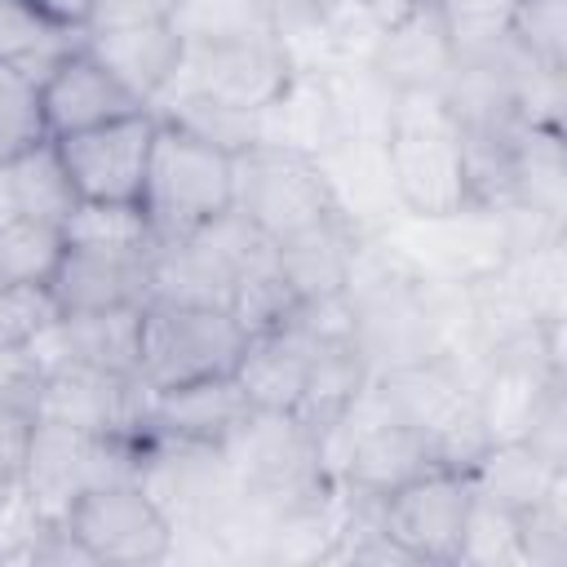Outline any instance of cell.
Segmentation results:
<instances>
[{"instance_id":"obj_18","label":"cell","mask_w":567,"mask_h":567,"mask_svg":"<svg viewBox=\"0 0 567 567\" xmlns=\"http://www.w3.org/2000/svg\"><path fill=\"white\" fill-rule=\"evenodd\" d=\"M328 190H332V208L337 217L359 230V235H377L394 213V190H390V173H385V151L381 142H332L323 155H315Z\"/></svg>"},{"instance_id":"obj_16","label":"cell","mask_w":567,"mask_h":567,"mask_svg":"<svg viewBox=\"0 0 567 567\" xmlns=\"http://www.w3.org/2000/svg\"><path fill=\"white\" fill-rule=\"evenodd\" d=\"M137 319H142V306L58 315L27 350L35 354L40 372H49L58 363H89V368H111V372L137 377Z\"/></svg>"},{"instance_id":"obj_13","label":"cell","mask_w":567,"mask_h":567,"mask_svg":"<svg viewBox=\"0 0 567 567\" xmlns=\"http://www.w3.org/2000/svg\"><path fill=\"white\" fill-rule=\"evenodd\" d=\"M151 248H84L66 244L49 297L62 315H93V310H128L151 301Z\"/></svg>"},{"instance_id":"obj_30","label":"cell","mask_w":567,"mask_h":567,"mask_svg":"<svg viewBox=\"0 0 567 567\" xmlns=\"http://www.w3.org/2000/svg\"><path fill=\"white\" fill-rule=\"evenodd\" d=\"M505 35L532 62L563 71L567 66V0H518Z\"/></svg>"},{"instance_id":"obj_27","label":"cell","mask_w":567,"mask_h":567,"mask_svg":"<svg viewBox=\"0 0 567 567\" xmlns=\"http://www.w3.org/2000/svg\"><path fill=\"white\" fill-rule=\"evenodd\" d=\"M456 563L474 567H523V540H518V514L474 496L461 532V554Z\"/></svg>"},{"instance_id":"obj_6","label":"cell","mask_w":567,"mask_h":567,"mask_svg":"<svg viewBox=\"0 0 567 567\" xmlns=\"http://www.w3.org/2000/svg\"><path fill=\"white\" fill-rule=\"evenodd\" d=\"M235 213L275 244L337 217L319 159L270 142L235 155Z\"/></svg>"},{"instance_id":"obj_3","label":"cell","mask_w":567,"mask_h":567,"mask_svg":"<svg viewBox=\"0 0 567 567\" xmlns=\"http://www.w3.org/2000/svg\"><path fill=\"white\" fill-rule=\"evenodd\" d=\"M248 346L244 323L226 306L151 297L137 319V381L151 394L235 377Z\"/></svg>"},{"instance_id":"obj_21","label":"cell","mask_w":567,"mask_h":567,"mask_svg":"<svg viewBox=\"0 0 567 567\" xmlns=\"http://www.w3.org/2000/svg\"><path fill=\"white\" fill-rule=\"evenodd\" d=\"M0 177H4V190H9V204L18 217H44V221H58L75 208V190H71V177L58 159V146L44 137L27 151H18L13 159L0 164Z\"/></svg>"},{"instance_id":"obj_17","label":"cell","mask_w":567,"mask_h":567,"mask_svg":"<svg viewBox=\"0 0 567 567\" xmlns=\"http://www.w3.org/2000/svg\"><path fill=\"white\" fill-rule=\"evenodd\" d=\"M84 49L146 106H155L177 66H182V49L186 40L177 35L173 22H137V27H102V31H84Z\"/></svg>"},{"instance_id":"obj_22","label":"cell","mask_w":567,"mask_h":567,"mask_svg":"<svg viewBox=\"0 0 567 567\" xmlns=\"http://www.w3.org/2000/svg\"><path fill=\"white\" fill-rule=\"evenodd\" d=\"M80 40H84V31H71V27L44 18L31 0H0V62L27 71L35 84Z\"/></svg>"},{"instance_id":"obj_38","label":"cell","mask_w":567,"mask_h":567,"mask_svg":"<svg viewBox=\"0 0 567 567\" xmlns=\"http://www.w3.org/2000/svg\"><path fill=\"white\" fill-rule=\"evenodd\" d=\"M346 4H354L359 13H368L372 22H381V27H385V22H394L399 13H408L416 0H346Z\"/></svg>"},{"instance_id":"obj_8","label":"cell","mask_w":567,"mask_h":567,"mask_svg":"<svg viewBox=\"0 0 567 567\" xmlns=\"http://www.w3.org/2000/svg\"><path fill=\"white\" fill-rule=\"evenodd\" d=\"M292 58L275 31L230 35V40H190L168 93H199L244 111H266L292 80ZM164 93V97H168Z\"/></svg>"},{"instance_id":"obj_10","label":"cell","mask_w":567,"mask_h":567,"mask_svg":"<svg viewBox=\"0 0 567 567\" xmlns=\"http://www.w3.org/2000/svg\"><path fill=\"white\" fill-rule=\"evenodd\" d=\"M155 111H133L66 137H49L58 146V159L71 177L75 199H111V204H137L151 142H155Z\"/></svg>"},{"instance_id":"obj_37","label":"cell","mask_w":567,"mask_h":567,"mask_svg":"<svg viewBox=\"0 0 567 567\" xmlns=\"http://www.w3.org/2000/svg\"><path fill=\"white\" fill-rule=\"evenodd\" d=\"M44 18H53V22H62V27H71V31H84L89 27V18H93V4L97 0H31Z\"/></svg>"},{"instance_id":"obj_23","label":"cell","mask_w":567,"mask_h":567,"mask_svg":"<svg viewBox=\"0 0 567 567\" xmlns=\"http://www.w3.org/2000/svg\"><path fill=\"white\" fill-rule=\"evenodd\" d=\"M155 115L182 124L186 133L230 151V155H244L248 146L261 142V115L257 111H244V106H230V102H217V97H199V93H168L151 106Z\"/></svg>"},{"instance_id":"obj_31","label":"cell","mask_w":567,"mask_h":567,"mask_svg":"<svg viewBox=\"0 0 567 567\" xmlns=\"http://www.w3.org/2000/svg\"><path fill=\"white\" fill-rule=\"evenodd\" d=\"M35 142H44L40 84L27 71L0 62V164Z\"/></svg>"},{"instance_id":"obj_15","label":"cell","mask_w":567,"mask_h":567,"mask_svg":"<svg viewBox=\"0 0 567 567\" xmlns=\"http://www.w3.org/2000/svg\"><path fill=\"white\" fill-rule=\"evenodd\" d=\"M252 416V403L235 377H213L195 385H177L164 394H146V416L142 434H164V439H190V443H213L226 447L230 434Z\"/></svg>"},{"instance_id":"obj_2","label":"cell","mask_w":567,"mask_h":567,"mask_svg":"<svg viewBox=\"0 0 567 567\" xmlns=\"http://www.w3.org/2000/svg\"><path fill=\"white\" fill-rule=\"evenodd\" d=\"M137 204L155 239H186L235 208V155L159 115Z\"/></svg>"},{"instance_id":"obj_33","label":"cell","mask_w":567,"mask_h":567,"mask_svg":"<svg viewBox=\"0 0 567 567\" xmlns=\"http://www.w3.org/2000/svg\"><path fill=\"white\" fill-rule=\"evenodd\" d=\"M518 0H439L447 13V27L456 35V53H478L487 44H501L509 31V13Z\"/></svg>"},{"instance_id":"obj_26","label":"cell","mask_w":567,"mask_h":567,"mask_svg":"<svg viewBox=\"0 0 567 567\" xmlns=\"http://www.w3.org/2000/svg\"><path fill=\"white\" fill-rule=\"evenodd\" d=\"M66 244L84 248H146L155 244L142 204H111V199H75V208L62 217Z\"/></svg>"},{"instance_id":"obj_28","label":"cell","mask_w":567,"mask_h":567,"mask_svg":"<svg viewBox=\"0 0 567 567\" xmlns=\"http://www.w3.org/2000/svg\"><path fill=\"white\" fill-rule=\"evenodd\" d=\"M270 4L275 0H177L173 27L186 44L190 40L257 35V31H275L270 27Z\"/></svg>"},{"instance_id":"obj_5","label":"cell","mask_w":567,"mask_h":567,"mask_svg":"<svg viewBox=\"0 0 567 567\" xmlns=\"http://www.w3.org/2000/svg\"><path fill=\"white\" fill-rule=\"evenodd\" d=\"M137 452H142V439L93 434V430H75V425L35 416L31 443H27V465H22V487L31 492L35 509L58 523L89 487L111 483V478H133Z\"/></svg>"},{"instance_id":"obj_19","label":"cell","mask_w":567,"mask_h":567,"mask_svg":"<svg viewBox=\"0 0 567 567\" xmlns=\"http://www.w3.org/2000/svg\"><path fill=\"white\" fill-rule=\"evenodd\" d=\"M359 230H350L341 217H328L301 235H288L275 244V257H279V270L288 279V288L310 301V297H337L346 292V279H350V261H354V248H359Z\"/></svg>"},{"instance_id":"obj_12","label":"cell","mask_w":567,"mask_h":567,"mask_svg":"<svg viewBox=\"0 0 567 567\" xmlns=\"http://www.w3.org/2000/svg\"><path fill=\"white\" fill-rule=\"evenodd\" d=\"M456 35L439 0H416L408 13L381 27L372 44V75L390 93H443L456 75Z\"/></svg>"},{"instance_id":"obj_36","label":"cell","mask_w":567,"mask_h":567,"mask_svg":"<svg viewBox=\"0 0 567 567\" xmlns=\"http://www.w3.org/2000/svg\"><path fill=\"white\" fill-rule=\"evenodd\" d=\"M177 0H97L84 31L102 27H137V22H173Z\"/></svg>"},{"instance_id":"obj_14","label":"cell","mask_w":567,"mask_h":567,"mask_svg":"<svg viewBox=\"0 0 567 567\" xmlns=\"http://www.w3.org/2000/svg\"><path fill=\"white\" fill-rule=\"evenodd\" d=\"M133 111H151L142 97H133L89 49L84 40L58 58L44 75H40V120H44V137H66Z\"/></svg>"},{"instance_id":"obj_7","label":"cell","mask_w":567,"mask_h":567,"mask_svg":"<svg viewBox=\"0 0 567 567\" xmlns=\"http://www.w3.org/2000/svg\"><path fill=\"white\" fill-rule=\"evenodd\" d=\"M58 523H66V532L89 549L93 563L142 567L173 558V523L137 478L89 487Z\"/></svg>"},{"instance_id":"obj_35","label":"cell","mask_w":567,"mask_h":567,"mask_svg":"<svg viewBox=\"0 0 567 567\" xmlns=\"http://www.w3.org/2000/svg\"><path fill=\"white\" fill-rule=\"evenodd\" d=\"M40 363L27 346H0V403H18L31 412L40 390Z\"/></svg>"},{"instance_id":"obj_29","label":"cell","mask_w":567,"mask_h":567,"mask_svg":"<svg viewBox=\"0 0 567 567\" xmlns=\"http://www.w3.org/2000/svg\"><path fill=\"white\" fill-rule=\"evenodd\" d=\"M523 567H567V474L549 483L540 501L518 509Z\"/></svg>"},{"instance_id":"obj_34","label":"cell","mask_w":567,"mask_h":567,"mask_svg":"<svg viewBox=\"0 0 567 567\" xmlns=\"http://www.w3.org/2000/svg\"><path fill=\"white\" fill-rule=\"evenodd\" d=\"M31 412L18 403H0V501L22 483L27 443H31Z\"/></svg>"},{"instance_id":"obj_39","label":"cell","mask_w":567,"mask_h":567,"mask_svg":"<svg viewBox=\"0 0 567 567\" xmlns=\"http://www.w3.org/2000/svg\"><path fill=\"white\" fill-rule=\"evenodd\" d=\"M9 217H18V213H13V204H9V190H4V177H0V226H4Z\"/></svg>"},{"instance_id":"obj_25","label":"cell","mask_w":567,"mask_h":567,"mask_svg":"<svg viewBox=\"0 0 567 567\" xmlns=\"http://www.w3.org/2000/svg\"><path fill=\"white\" fill-rule=\"evenodd\" d=\"M66 252V235L44 217H9L0 226V284H40L49 288L58 261Z\"/></svg>"},{"instance_id":"obj_4","label":"cell","mask_w":567,"mask_h":567,"mask_svg":"<svg viewBox=\"0 0 567 567\" xmlns=\"http://www.w3.org/2000/svg\"><path fill=\"white\" fill-rule=\"evenodd\" d=\"M377 239L416 279L465 284L509 261V239H505V221L496 204H465L439 217L394 213L377 230Z\"/></svg>"},{"instance_id":"obj_9","label":"cell","mask_w":567,"mask_h":567,"mask_svg":"<svg viewBox=\"0 0 567 567\" xmlns=\"http://www.w3.org/2000/svg\"><path fill=\"white\" fill-rule=\"evenodd\" d=\"M470 478L452 465H430L416 478L381 496V532L403 549L408 563L447 567L461 554V532L470 514Z\"/></svg>"},{"instance_id":"obj_1","label":"cell","mask_w":567,"mask_h":567,"mask_svg":"<svg viewBox=\"0 0 567 567\" xmlns=\"http://www.w3.org/2000/svg\"><path fill=\"white\" fill-rule=\"evenodd\" d=\"M381 151L399 213L439 217L478 204L470 182L465 128L443 93H394V115Z\"/></svg>"},{"instance_id":"obj_32","label":"cell","mask_w":567,"mask_h":567,"mask_svg":"<svg viewBox=\"0 0 567 567\" xmlns=\"http://www.w3.org/2000/svg\"><path fill=\"white\" fill-rule=\"evenodd\" d=\"M62 310L40 284H0V346H31Z\"/></svg>"},{"instance_id":"obj_20","label":"cell","mask_w":567,"mask_h":567,"mask_svg":"<svg viewBox=\"0 0 567 567\" xmlns=\"http://www.w3.org/2000/svg\"><path fill=\"white\" fill-rule=\"evenodd\" d=\"M567 474L558 465H549L545 456H536L527 443H487L470 465H465V478H470V492L483 496V501H496L505 509H527L532 501H540L549 492V483Z\"/></svg>"},{"instance_id":"obj_24","label":"cell","mask_w":567,"mask_h":567,"mask_svg":"<svg viewBox=\"0 0 567 567\" xmlns=\"http://www.w3.org/2000/svg\"><path fill=\"white\" fill-rule=\"evenodd\" d=\"M505 275L514 279L523 306L540 328L567 323V235H554L527 252H514L505 261Z\"/></svg>"},{"instance_id":"obj_11","label":"cell","mask_w":567,"mask_h":567,"mask_svg":"<svg viewBox=\"0 0 567 567\" xmlns=\"http://www.w3.org/2000/svg\"><path fill=\"white\" fill-rule=\"evenodd\" d=\"M146 385L133 372H111V368H89V363H58L40 377L31 416L93 430V434H120V439H142V416H146Z\"/></svg>"}]
</instances>
